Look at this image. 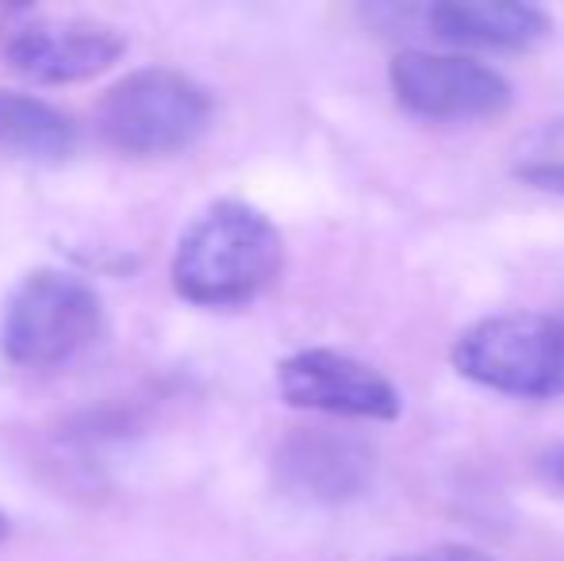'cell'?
I'll use <instances>...</instances> for the list:
<instances>
[{
  "label": "cell",
  "instance_id": "8992f818",
  "mask_svg": "<svg viewBox=\"0 0 564 561\" xmlns=\"http://www.w3.org/2000/svg\"><path fill=\"white\" fill-rule=\"evenodd\" d=\"M388 85L403 112L431 123L499 120L514 105V85L468 54L400 51L388 66Z\"/></svg>",
  "mask_w": 564,
  "mask_h": 561
},
{
  "label": "cell",
  "instance_id": "30bf717a",
  "mask_svg": "<svg viewBox=\"0 0 564 561\" xmlns=\"http://www.w3.org/2000/svg\"><path fill=\"white\" fill-rule=\"evenodd\" d=\"M77 123L51 100L0 89V154L35 165H58L77 150Z\"/></svg>",
  "mask_w": 564,
  "mask_h": 561
},
{
  "label": "cell",
  "instance_id": "5b68a950",
  "mask_svg": "<svg viewBox=\"0 0 564 561\" xmlns=\"http://www.w3.org/2000/svg\"><path fill=\"white\" fill-rule=\"evenodd\" d=\"M127 54V35L108 20L62 15L46 8L0 12V62L35 85H74L112 69Z\"/></svg>",
  "mask_w": 564,
  "mask_h": 561
},
{
  "label": "cell",
  "instance_id": "7c38bea8",
  "mask_svg": "<svg viewBox=\"0 0 564 561\" xmlns=\"http://www.w3.org/2000/svg\"><path fill=\"white\" fill-rule=\"evenodd\" d=\"M384 561H496V558L480 547H468V542H438V547L411 550V554H395Z\"/></svg>",
  "mask_w": 564,
  "mask_h": 561
},
{
  "label": "cell",
  "instance_id": "5bb4252c",
  "mask_svg": "<svg viewBox=\"0 0 564 561\" xmlns=\"http://www.w3.org/2000/svg\"><path fill=\"white\" fill-rule=\"evenodd\" d=\"M8 539V519H4V511H0V542Z\"/></svg>",
  "mask_w": 564,
  "mask_h": 561
},
{
  "label": "cell",
  "instance_id": "7a4b0ae2",
  "mask_svg": "<svg viewBox=\"0 0 564 561\" xmlns=\"http://www.w3.org/2000/svg\"><path fill=\"white\" fill-rule=\"evenodd\" d=\"M449 362L465 381L499 397L550 400L564 392V315L499 312L453 338Z\"/></svg>",
  "mask_w": 564,
  "mask_h": 561
},
{
  "label": "cell",
  "instance_id": "277c9868",
  "mask_svg": "<svg viewBox=\"0 0 564 561\" xmlns=\"http://www.w3.org/2000/svg\"><path fill=\"white\" fill-rule=\"evenodd\" d=\"M105 335V300L66 270H31L0 308V354L12 366H66Z\"/></svg>",
  "mask_w": 564,
  "mask_h": 561
},
{
  "label": "cell",
  "instance_id": "52a82bcc",
  "mask_svg": "<svg viewBox=\"0 0 564 561\" xmlns=\"http://www.w3.org/2000/svg\"><path fill=\"white\" fill-rule=\"evenodd\" d=\"M276 392L289 408L335 420L395 423L403 416V392L384 369L327 346L289 354L276 366Z\"/></svg>",
  "mask_w": 564,
  "mask_h": 561
},
{
  "label": "cell",
  "instance_id": "9c48e42d",
  "mask_svg": "<svg viewBox=\"0 0 564 561\" xmlns=\"http://www.w3.org/2000/svg\"><path fill=\"white\" fill-rule=\"evenodd\" d=\"M423 20L442 43L499 54L534 51L553 35V15L527 0H438Z\"/></svg>",
  "mask_w": 564,
  "mask_h": 561
},
{
  "label": "cell",
  "instance_id": "4fadbf2b",
  "mask_svg": "<svg viewBox=\"0 0 564 561\" xmlns=\"http://www.w3.org/2000/svg\"><path fill=\"white\" fill-rule=\"evenodd\" d=\"M538 473H542V477L550 481L557 493H564V442L550 446L542 457H538Z\"/></svg>",
  "mask_w": 564,
  "mask_h": 561
},
{
  "label": "cell",
  "instance_id": "8fae6325",
  "mask_svg": "<svg viewBox=\"0 0 564 561\" xmlns=\"http://www.w3.org/2000/svg\"><path fill=\"white\" fill-rule=\"evenodd\" d=\"M507 170L527 188L564 196V116L538 123L534 131H527V136L514 142Z\"/></svg>",
  "mask_w": 564,
  "mask_h": 561
},
{
  "label": "cell",
  "instance_id": "3957f363",
  "mask_svg": "<svg viewBox=\"0 0 564 561\" xmlns=\"http://www.w3.org/2000/svg\"><path fill=\"white\" fill-rule=\"evenodd\" d=\"M216 100L196 77L170 66L131 69L97 105V136L131 158H162L196 147L212 128Z\"/></svg>",
  "mask_w": 564,
  "mask_h": 561
},
{
  "label": "cell",
  "instance_id": "6da1fadb",
  "mask_svg": "<svg viewBox=\"0 0 564 561\" xmlns=\"http://www.w3.org/2000/svg\"><path fill=\"white\" fill-rule=\"evenodd\" d=\"M281 270V227L246 201H216L181 231L170 281L193 308H242L265 296Z\"/></svg>",
  "mask_w": 564,
  "mask_h": 561
},
{
  "label": "cell",
  "instance_id": "ba28073f",
  "mask_svg": "<svg viewBox=\"0 0 564 561\" xmlns=\"http://www.w3.org/2000/svg\"><path fill=\"white\" fill-rule=\"evenodd\" d=\"M380 454L369 439L327 427H296L273 450V477L281 493L315 508H338L369 493Z\"/></svg>",
  "mask_w": 564,
  "mask_h": 561
}]
</instances>
